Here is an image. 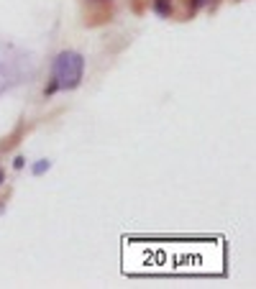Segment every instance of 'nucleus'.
I'll return each mask as SVG.
<instances>
[{
	"label": "nucleus",
	"mask_w": 256,
	"mask_h": 289,
	"mask_svg": "<svg viewBox=\"0 0 256 289\" xmlns=\"http://www.w3.org/2000/svg\"><path fill=\"white\" fill-rule=\"evenodd\" d=\"M154 10L162 18H169V16H172V0H154Z\"/></svg>",
	"instance_id": "f03ea898"
},
{
	"label": "nucleus",
	"mask_w": 256,
	"mask_h": 289,
	"mask_svg": "<svg viewBox=\"0 0 256 289\" xmlns=\"http://www.w3.org/2000/svg\"><path fill=\"white\" fill-rule=\"evenodd\" d=\"M49 169H52V162H49V159H41V162H36V164H34V174H36V176L46 174Z\"/></svg>",
	"instance_id": "7ed1b4c3"
},
{
	"label": "nucleus",
	"mask_w": 256,
	"mask_h": 289,
	"mask_svg": "<svg viewBox=\"0 0 256 289\" xmlns=\"http://www.w3.org/2000/svg\"><path fill=\"white\" fill-rule=\"evenodd\" d=\"M3 182H6V172H3V169H0V184H3Z\"/></svg>",
	"instance_id": "0eeeda50"
},
{
	"label": "nucleus",
	"mask_w": 256,
	"mask_h": 289,
	"mask_svg": "<svg viewBox=\"0 0 256 289\" xmlns=\"http://www.w3.org/2000/svg\"><path fill=\"white\" fill-rule=\"evenodd\" d=\"M208 3V0H192V6H195V8H202Z\"/></svg>",
	"instance_id": "423d86ee"
},
{
	"label": "nucleus",
	"mask_w": 256,
	"mask_h": 289,
	"mask_svg": "<svg viewBox=\"0 0 256 289\" xmlns=\"http://www.w3.org/2000/svg\"><path fill=\"white\" fill-rule=\"evenodd\" d=\"M56 90H59V87H56V82L52 80V82H49V87H46V95H52V92H56Z\"/></svg>",
	"instance_id": "20e7f679"
},
{
	"label": "nucleus",
	"mask_w": 256,
	"mask_h": 289,
	"mask_svg": "<svg viewBox=\"0 0 256 289\" xmlns=\"http://www.w3.org/2000/svg\"><path fill=\"white\" fill-rule=\"evenodd\" d=\"M82 72H84V56L77 52H59L52 64V77L62 90H74L82 82Z\"/></svg>",
	"instance_id": "f257e3e1"
},
{
	"label": "nucleus",
	"mask_w": 256,
	"mask_h": 289,
	"mask_svg": "<svg viewBox=\"0 0 256 289\" xmlns=\"http://www.w3.org/2000/svg\"><path fill=\"white\" fill-rule=\"evenodd\" d=\"M24 164H26V159H24V156H16V162H13V166H16V169H20Z\"/></svg>",
	"instance_id": "39448f33"
}]
</instances>
